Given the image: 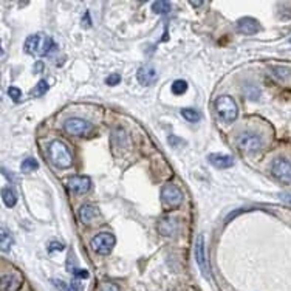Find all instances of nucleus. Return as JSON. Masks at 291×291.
I'll list each match as a JSON object with an SVG mask.
<instances>
[{
    "mask_svg": "<svg viewBox=\"0 0 291 291\" xmlns=\"http://www.w3.org/2000/svg\"><path fill=\"white\" fill-rule=\"evenodd\" d=\"M54 48V41L45 34V33H36L26 37L25 41V51L31 56L44 57L47 54H50Z\"/></svg>",
    "mask_w": 291,
    "mask_h": 291,
    "instance_id": "obj_1",
    "label": "nucleus"
},
{
    "mask_svg": "<svg viewBox=\"0 0 291 291\" xmlns=\"http://www.w3.org/2000/svg\"><path fill=\"white\" fill-rule=\"evenodd\" d=\"M48 157H50V161L54 166L59 169H67L73 164V155L70 149L62 141L57 140L48 146Z\"/></svg>",
    "mask_w": 291,
    "mask_h": 291,
    "instance_id": "obj_2",
    "label": "nucleus"
},
{
    "mask_svg": "<svg viewBox=\"0 0 291 291\" xmlns=\"http://www.w3.org/2000/svg\"><path fill=\"white\" fill-rule=\"evenodd\" d=\"M216 112L223 122H232L239 115L237 104L228 95H221L216 99Z\"/></svg>",
    "mask_w": 291,
    "mask_h": 291,
    "instance_id": "obj_3",
    "label": "nucleus"
},
{
    "mask_svg": "<svg viewBox=\"0 0 291 291\" xmlns=\"http://www.w3.org/2000/svg\"><path fill=\"white\" fill-rule=\"evenodd\" d=\"M183 192L175 186V184H164L161 189V201L163 205L169 209H175L183 203Z\"/></svg>",
    "mask_w": 291,
    "mask_h": 291,
    "instance_id": "obj_4",
    "label": "nucleus"
},
{
    "mask_svg": "<svg viewBox=\"0 0 291 291\" xmlns=\"http://www.w3.org/2000/svg\"><path fill=\"white\" fill-rule=\"evenodd\" d=\"M115 242H116V239L113 234H110V232H101V234L95 236L92 239V248L95 253H98L101 256H107L113 249Z\"/></svg>",
    "mask_w": 291,
    "mask_h": 291,
    "instance_id": "obj_5",
    "label": "nucleus"
},
{
    "mask_svg": "<svg viewBox=\"0 0 291 291\" xmlns=\"http://www.w3.org/2000/svg\"><path fill=\"white\" fill-rule=\"evenodd\" d=\"M237 146L242 152L254 153L264 147V141L256 133H242L237 137Z\"/></svg>",
    "mask_w": 291,
    "mask_h": 291,
    "instance_id": "obj_6",
    "label": "nucleus"
},
{
    "mask_svg": "<svg viewBox=\"0 0 291 291\" xmlns=\"http://www.w3.org/2000/svg\"><path fill=\"white\" fill-rule=\"evenodd\" d=\"M64 130L74 137H85L87 133L93 130V125L82 118H70L64 122Z\"/></svg>",
    "mask_w": 291,
    "mask_h": 291,
    "instance_id": "obj_7",
    "label": "nucleus"
},
{
    "mask_svg": "<svg viewBox=\"0 0 291 291\" xmlns=\"http://www.w3.org/2000/svg\"><path fill=\"white\" fill-rule=\"evenodd\" d=\"M195 262L206 279H209V264H208V254H206V243H205V236L200 234L197 242H195Z\"/></svg>",
    "mask_w": 291,
    "mask_h": 291,
    "instance_id": "obj_8",
    "label": "nucleus"
},
{
    "mask_svg": "<svg viewBox=\"0 0 291 291\" xmlns=\"http://www.w3.org/2000/svg\"><path fill=\"white\" fill-rule=\"evenodd\" d=\"M271 173L282 183H291V163L285 158H276L271 164Z\"/></svg>",
    "mask_w": 291,
    "mask_h": 291,
    "instance_id": "obj_9",
    "label": "nucleus"
},
{
    "mask_svg": "<svg viewBox=\"0 0 291 291\" xmlns=\"http://www.w3.org/2000/svg\"><path fill=\"white\" fill-rule=\"evenodd\" d=\"M92 188V181L89 177H84V175H74L69 180V189L76 194V195H84L90 191Z\"/></svg>",
    "mask_w": 291,
    "mask_h": 291,
    "instance_id": "obj_10",
    "label": "nucleus"
},
{
    "mask_svg": "<svg viewBox=\"0 0 291 291\" xmlns=\"http://www.w3.org/2000/svg\"><path fill=\"white\" fill-rule=\"evenodd\" d=\"M137 79L141 85L144 87H149V85H153L158 79V73L155 70L153 65H143L140 67V70L137 73Z\"/></svg>",
    "mask_w": 291,
    "mask_h": 291,
    "instance_id": "obj_11",
    "label": "nucleus"
},
{
    "mask_svg": "<svg viewBox=\"0 0 291 291\" xmlns=\"http://www.w3.org/2000/svg\"><path fill=\"white\" fill-rule=\"evenodd\" d=\"M237 30L242 34L251 36V34L259 33L260 25H259V22L256 21L254 17H242L240 21L237 22Z\"/></svg>",
    "mask_w": 291,
    "mask_h": 291,
    "instance_id": "obj_12",
    "label": "nucleus"
},
{
    "mask_svg": "<svg viewBox=\"0 0 291 291\" xmlns=\"http://www.w3.org/2000/svg\"><path fill=\"white\" fill-rule=\"evenodd\" d=\"M22 285V277L19 273H8L2 276V291H19Z\"/></svg>",
    "mask_w": 291,
    "mask_h": 291,
    "instance_id": "obj_13",
    "label": "nucleus"
},
{
    "mask_svg": "<svg viewBox=\"0 0 291 291\" xmlns=\"http://www.w3.org/2000/svg\"><path fill=\"white\" fill-rule=\"evenodd\" d=\"M209 163L217 169H228L234 166V158L231 155H223V153H211L208 157Z\"/></svg>",
    "mask_w": 291,
    "mask_h": 291,
    "instance_id": "obj_14",
    "label": "nucleus"
},
{
    "mask_svg": "<svg viewBox=\"0 0 291 291\" xmlns=\"http://www.w3.org/2000/svg\"><path fill=\"white\" fill-rule=\"evenodd\" d=\"M98 214H99V212H98V208H96V206H93V205H84L79 209V220L82 223H90L93 218L98 217Z\"/></svg>",
    "mask_w": 291,
    "mask_h": 291,
    "instance_id": "obj_15",
    "label": "nucleus"
},
{
    "mask_svg": "<svg viewBox=\"0 0 291 291\" xmlns=\"http://www.w3.org/2000/svg\"><path fill=\"white\" fill-rule=\"evenodd\" d=\"M13 236H11V232H9L5 226L0 228V246H2V251L5 253V251L9 249V246L13 245Z\"/></svg>",
    "mask_w": 291,
    "mask_h": 291,
    "instance_id": "obj_16",
    "label": "nucleus"
},
{
    "mask_svg": "<svg viewBox=\"0 0 291 291\" xmlns=\"http://www.w3.org/2000/svg\"><path fill=\"white\" fill-rule=\"evenodd\" d=\"M152 11L155 14H168L172 11V3L168 0H158V2L152 3Z\"/></svg>",
    "mask_w": 291,
    "mask_h": 291,
    "instance_id": "obj_17",
    "label": "nucleus"
},
{
    "mask_svg": "<svg viewBox=\"0 0 291 291\" xmlns=\"http://www.w3.org/2000/svg\"><path fill=\"white\" fill-rule=\"evenodd\" d=\"M2 198H3V203H5V205H6L8 208L16 206V203H17L16 192H14L11 188H3V191H2Z\"/></svg>",
    "mask_w": 291,
    "mask_h": 291,
    "instance_id": "obj_18",
    "label": "nucleus"
},
{
    "mask_svg": "<svg viewBox=\"0 0 291 291\" xmlns=\"http://www.w3.org/2000/svg\"><path fill=\"white\" fill-rule=\"evenodd\" d=\"M181 116L188 122H198L201 120V113L195 109H183L181 110Z\"/></svg>",
    "mask_w": 291,
    "mask_h": 291,
    "instance_id": "obj_19",
    "label": "nucleus"
},
{
    "mask_svg": "<svg viewBox=\"0 0 291 291\" xmlns=\"http://www.w3.org/2000/svg\"><path fill=\"white\" fill-rule=\"evenodd\" d=\"M160 231L164 236H172L173 232H175V221L170 220V218H164L160 223Z\"/></svg>",
    "mask_w": 291,
    "mask_h": 291,
    "instance_id": "obj_20",
    "label": "nucleus"
},
{
    "mask_svg": "<svg viewBox=\"0 0 291 291\" xmlns=\"http://www.w3.org/2000/svg\"><path fill=\"white\" fill-rule=\"evenodd\" d=\"M47 92H48V82L45 79H41L34 89L31 90V96L33 98H41V96H44Z\"/></svg>",
    "mask_w": 291,
    "mask_h": 291,
    "instance_id": "obj_21",
    "label": "nucleus"
},
{
    "mask_svg": "<svg viewBox=\"0 0 291 291\" xmlns=\"http://www.w3.org/2000/svg\"><path fill=\"white\" fill-rule=\"evenodd\" d=\"M39 168V163L34 160V158H26V160H24V163L21 164V169H22V172H33V170H36Z\"/></svg>",
    "mask_w": 291,
    "mask_h": 291,
    "instance_id": "obj_22",
    "label": "nucleus"
},
{
    "mask_svg": "<svg viewBox=\"0 0 291 291\" xmlns=\"http://www.w3.org/2000/svg\"><path fill=\"white\" fill-rule=\"evenodd\" d=\"M51 282H53V285L57 290H59V291H77V288L74 285L67 284V282H64V280H61V279H53Z\"/></svg>",
    "mask_w": 291,
    "mask_h": 291,
    "instance_id": "obj_23",
    "label": "nucleus"
},
{
    "mask_svg": "<svg viewBox=\"0 0 291 291\" xmlns=\"http://www.w3.org/2000/svg\"><path fill=\"white\" fill-rule=\"evenodd\" d=\"M186 90H188V84H186V81L177 79L175 82L172 84V93H173V95H183Z\"/></svg>",
    "mask_w": 291,
    "mask_h": 291,
    "instance_id": "obj_24",
    "label": "nucleus"
},
{
    "mask_svg": "<svg viewBox=\"0 0 291 291\" xmlns=\"http://www.w3.org/2000/svg\"><path fill=\"white\" fill-rule=\"evenodd\" d=\"M8 95H9V98H13V101H19L22 98V92L17 89V87H9L8 89Z\"/></svg>",
    "mask_w": 291,
    "mask_h": 291,
    "instance_id": "obj_25",
    "label": "nucleus"
},
{
    "mask_svg": "<svg viewBox=\"0 0 291 291\" xmlns=\"http://www.w3.org/2000/svg\"><path fill=\"white\" fill-rule=\"evenodd\" d=\"M120 81H121V76L118 73H112L110 76L105 77V84L107 85H118Z\"/></svg>",
    "mask_w": 291,
    "mask_h": 291,
    "instance_id": "obj_26",
    "label": "nucleus"
},
{
    "mask_svg": "<svg viewBox=\"0 0 291 291\" xmlns=\"http://www.w3.org/2000/svg\"><path fill=\"white\" fill-rule=\"evenodd\" d=\"M64 249V243H59V242H51L50 246H48V251L53 253V251H62Z\"/></svg>",
    "mask_w": 291,
    "mask_h": 291,
    "instance_id": "obj_27",
    "label": "nucleus"
},
{
    "mask_svg": "<svg viewBox=\"0 0 291 291\" xmlns=\"http://www.w3.org/2000/svg\"><path fill=\"white\" fill-rule=\"evenodd\" d=\"M73 274L76 276V277H81V279H87L90 274H89V271L87 269H76V271H73Z\"/></svg>",
    "mask_w": 291,
    "mask_h": 291,
    "instance_id": "obj_28",
    "label": "nucleus"
},
{
    "mask_svg": "<svg viewBox=\"0 0 291 291\" xmlns=\"http://www.w3.org/2000/svg\"><path fill=\"white\" fill-rule=\"evenodd\" d=\"M101 291H120L118 285H115V284H104L101 287Z\"/></svg>",
    "mask_w": 291,
    "mask_h": 291,
    "instance_id": "obj_29",
    "label": "nucleus"
},
{
    "mask_svg": "<svg viewBox=\"0 0 291 291\" xmlns=\"http://www.w3.org/2000/svg\"><path fill=\"white\" fill-rule=\"evenodd\" d=\"M282 200L285 203H290V205H291V195H290V194H282Z\"/></svg>",
    "mask_w": 291,
    "mask_h": 291,
    "instance_id": "obj_30",
    "label": "nucleus"
},
{
    "mask_svg": "<svg viewBox=\"0 0 291 291\" xmlns=\"http://www.w3.org/2000/svg\"><path fill=\"white\" fill-rule=\"evenodd\" d=\"M191 5H192L194 8H197V6H201V5H203V2H191Z\"/></svg>",
    "mask_w": 291,
    "mask_h": 291,
    "instance_id": "obj_31",
    "label": "nucleus"
},
{
    "mask_svg": "<svg viewBox=\"0 0 291 291\" xmlns=\"http://www.w3.org/2000/svg\"><path fill=\"white\" fill-rule=\"evenodd\" d=\"M290 42H291V39H290Z\"/></svg>",
    "mask_w": 291,
    "mask_h": 291,
    "instance_id": "obj_32",
    "label": "nucleus"
}]
</instances>
